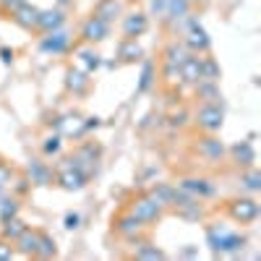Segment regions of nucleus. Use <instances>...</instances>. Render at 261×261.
Masks as SVG:
<instances>
[{
    "instance_id": "obj_9",
    "label": "nucleus",
    "mask_w": 261,
    "mask_h": 261,
    "mask_svg": "<svg viewBox=\"0 0 261 261\" xmlns=\"http://www.w3.org/2000/svg\"><path fill=\"white\" fill-rule=\"evenodd\" d=\"M125 11V0H99V3L94 6V13L99 21H105V24H113L115 18H120Z\"/></svg>"
},
{
    "instance_id": "obj_34",
    "label": "nucleus",
    "mask_w": 261,
    "mask_h": 261,
    "mask_svg": "<svg viewBox=\"0 0 261 261\" xmlns=\"http://www.w3.org/2000/svg\"><path fill=\"white\" fill-rule=\"evenodd\" d=\"M248 191H258L261 188V172L256 170V167H246V175H243V180H241Z\"/></svg>"
},
{
    "instance_id": "obj_7",
    "label": "nucleus",
    "mask_w": 261,
    "mask_h": 261,
    "mask_svg": "<svg viewBox=\"0 0 261 261\" xmlns=\"http://www.w3.org/2000/svg\"><path fill=\"white\" fill-rule=\"evenodd\" d=\"M81 37H84V42H89V45L102 42V39L110 37V24L99 21L97 16H89V18L84 21V27H81Z\"/></svg>"
},
{
    "instance_id": "obj_6",
    "label": "nucleus",
    "mask_w": 261,
    "mask_h": 261,
    "mask_svg": "<svg viewBox=\"0 0 261 261\" xmlns=\"http://www.w3.org/2000/svg\"><path fill=\"white\" fill-rule=\"evenodd\" d=\"M113 227H115V232L120 238H125V241H139V235L144 232L146 225L139 220V217L130 214V212H123V214H118L113 220Z\"/></svg>"
},
{
    "instance_id": "obj_31",
    "label": "nucleus",
    "mask_w": 261,
    "mask_h": 261,
    "mask_svg": "<svg viewBox=\"0 0 261 261\" xmlns=\"http://www.w3.org/2000/svg\"><path fill=\"white\" fill-rule=\"evenodd\" d=\"M79 60H81V71L84 73H92V71H97L99 68V55L94 53V50H81L79 53Z\"/></svg>"
},
{
    "instance_id": "obj_36",
    "label": "nucleus",
    "mask_w": 261,
    "mask_h": 261,
    "mask_svg": "<svg viewBox=\"0 0 261 261\" xmlns=\"http://www.w3.org/2000/svg\"><path fill=\"white\" fill-rule=\"evenodd\" d=\"M13 256H16V248L11 246V241L0 238V261H11Z\"/></svg>"
},
{
    "instance_id": "obj_44",
    "label": "nucleus",
    "mask_w": 261,
    "mask_h": 261,
    "mask_svg": "<svg viewBox=\"0 0 261 261\" xmlns=\"http://www.w3.org/2000/svg\"><path fill=\"white\" fill-rule=\"evenodd\" d=\"M188 3H199V0H188Z\"/></svg>"
},
{
    "instance_id": "obj_40",
    "label": "nucleus",
    "mask_w": 261,
    "mask_h": 261,
    "mask_svg": "<svg viewBox=\"0 0 261 261\" xmlns=\"http://www.w3.org/2000/svg\"><path fill=\"white\" fill-rule=\"evenodd\" d=\"M79 220H81L79 214H65V227H68V230H76V227H79Z\"/></svg>"
},
{
    "instance_id": "obj_37",
    "label": "nucleus",
    "mask_w": 261,
    "mask_h": 261,
    "mask_svg": "<svg viewBox=\"0 0 261 261\" xmlns=\"http://www.w3.org/2000/svg\"><path fill=\"white\" fill-rule=\"evenodd\" d=\"M24 3V0H0V13H3L6 18H11V13Z\"/></svg>"
},
{
    "instance_id": "obj_18",
    "label": "nucleus",
    "mask_w": 261,
    "mask_h": 261,
    "mask_svg": "<svg viewBox=\"0 0 261 261\" xmlns=\"http://www.w3.org/2000/svg\"><path fill=\"white\" fill-rule=\"evenodd\" d=\"M178 188L191 193L193 199H196V196H199V199H201V196H214V186L209 180H204V178H186V180L178 183Z\"/></svg>"
},
{
    "instance_id": "obj_1",
    "label": "nucleus",
    "mask_w": 261,
    "mask_h": 261,
    "mask_svg": "<svg viewBox=\"0 0 261 261\" xmlns=\"http://www.w3.org/2000/svg\"><path fill=\"white\" fill-rule=\"evenodd\" d=\"M206 238H209L212 251H243V246H246V238L243 235L230 232L227 227H220V225L209 227L206 230Z\"/></svg>"
},
{
    "instance_id": "obj_28",
    "label": "nucleus",
    "mask_w": 261,
    "mask_h": 261,
    "mask_svg": "<svg viewBox=\"0 0 261 261\" xmlns=\"http://www.w3.org/2000/svg\"><path fill=\"white\" fill-rule=\"evenodd\" d=\"M157 79V68L151 60H144V68H141V81H139V92H149L151 84Z\"/></svg>"
},
{
    "instance_id": "obj_19",
    "label": "nucleus",
    "mask_w": 261,
    "mask_h": 261,
    "mask_svg": "<svg viewBox=\"0 0 261 261\" xmlns=\"http://www.w3.org/2000/svg\"><path fill=\"white\" fill-rule=\"evenodd\" d=\"M58 183L65 188V191H81L86 186V175L73 167H63L60 170V175H58Z\"/></svg>"
},
{
    "instance_id": "obj_5",
    "label": "nucleus",
    "mask_w": 261,
    "mask_h": 261,
    "mask_svg": "<svg viewBox=\"0 0 261 261\" xmlns=\"http://www.w3.org/2000/svg\"><path fill=\"white\" fill-rule=\"evenodd\" d=\"M186 47L191 53H196V55H199V53H209V47H212L206 32L199 27V21H196L193 16L186 18Z\"/></svg>"
},
{
    "instance_id": "obj_2",
    "label": "nucleus",
    "mask_w": 261,
    "mask_h": 261,
    "mask_svg": "<svg viewBox=\"0 0 261 261\" xmlns=\"http://www.w3.org/2000/svg\"><path fill=\"white\" fill-rule=\"evenodd\" d=\"M222 107L217 102H204L196 113V125H199L204 134H217L222 128Z\"/></svg>"
},
{
    "instance_id": "obj_39",
    "label": "nucleus",
    "mask_w": 261,
    "mask_h": 261,
    "mask_svg": "<svg viewBox=\"0 0 261 261\" xmlns=\"http://www.w3.org/2000/svg\"><path fill=\"white\" fill-rule=\"evenodd\" d=\"M151 13L165 18V0H151Z\"/></svg>"
},
{
    "instance_id": "obj_42",
    "label": "nucleus",
    "mask_w": 261,
    "mask_h": 261,
    "mask_svg": "<svg viewBox=\"0 0 261 261\" xmlns=\"http://www.w3.org/2000/svg\"><path fill=\"white\" fill-rule=\"evenodd\" d=\"M0 58H3L6 63H11V60H13V53H11L8 47H0Z\"/></svg>"
},
{
    "instance_id": "obj_41",
    "label": "nucleus",
    "mask_w": 261,
    "mask_h": 261,
    "mask_svg": "<svg viewBox=\"0 0 261 261\" xmlns=\"http://www.w3.org/2000/svg\"><path fill=\"white\" fill-rule=\"evenodd\" d=\"M170 125H172V128H175V125H178V128L186 125V113H175V115L170 118Z\"/></svg>"
},
{
    "instance_id": "obj_43",
    "label": "nucleus",
    "mask_w": 261,
    "mask_h": 261,
    "mask_svg": "<svg viewBox=\"0 0 261 261\" xmlns=\"http://www.w3.org/2000/svg\"><path fill=\"white\" fill-rule=\"evenodd\" d=\"M58 3H60V6H65V3H71V0H58Z\"/></svg>"
},
{
    "instance_id": "obj_35",
    "label": "nucleus",
    "mask_w": 261,
    "mask_h": 261,
    "mask_svg": "<svg viewBox=\"0 0 261 261\" xmlns=\"http://www.w3.org/2000/svg\"><path fill=\"white\" fill-rule=\"evenodd\" d=\"M18 214V201L16 199H3V204H0V222L11 220V217Z\"/></svg>"
},
{
    "instance_id": "obj_14",
    "label": "nucleus",
    "mask_w": 261,
    "mask_h": 261,
    "mask_svg": "<svg viewBox=\"0 0 261 261\" xmlns=\"http://www.w3.org/2000/svg\"><path fill=\"white\" fill-rule=\"evenodd\" d=\"M146 27H149L146 13H128V16L123 18V34H125L128 39L141 37V34L146 32Z\"/></svg>"
},
{
    "instance_id": "obj_24",
    "label": "nucleus",
    "mask_w": 261,
    "mask_h": 261,
    "mask_svg": "<svg viewBox=\"0 0 261 261\" xmlns=\"http://www.w3.org/2000/svg\"><path fill=\"white\" fill-rule=\"evenodd\" d=\"M149 196H151V199H154L162 209H165V206H172V204H175V196H178V186H154V188L149 191Z\"/></svg>"
},
{
    "instance_id": "obj_38",
    "label": "nucleus",
    "mask_w": 261,
    "mask_h": 261,
    "mask_svg": "<svg viewBox=\"0 0 261 261\" xmlns=\"http://www.w3.org/2000/svg\"><path fill=\"white\" fill-rule=\"evenodd\" d=\"M42 151H45V154H55V151H60V136L45 139V144H42Z\"/></svg>"
},
{
    "instance_id": "obj_10",
    "label": "nucleus",
    "mask_w": 261,
    "mask_h": 261,
    "mask_svg": "<svg viewBox=\"0 0 261 261\" xmlns=\"http://www.w3.org/2000/svg\"><path fill=\"white\" fill-rule=\"evenodd\" d=\"M37 16H39V8H34V6H29V3H21V6L11 13V21H13V24H18L21 29L32 32V29H37Z\"/></svg>"
},
{
    "instance_id": "obj_22",
    "label": "nucleus",
    "mask_w": 261,
    "mask_h": 261,
    "mask_svg": "<svg viewBox=\"0 0 261 261\" xmlns=\"http://www.w3.org/2000/svg\"><path fill=\"white\" fill-rule=\"evenodd\" d=\"M141 55H144V50L139 47V42L136 39H123L120 45H118V58H120V63H136V60H141Z\"/></svg>"
},
{
    "instance_id": "obj_25",
    "label": "nucleus",
    "mask_w": 261,
    "mask_h": 261,
    "mask_svg": "<svg viewBox=\"0 0 261 261\" xmlns=\"http://www.w3.org/2000/svg\"><path fill=\"white\" fill-rule=\"evenodd\" d=\"M193 86H196V97L201 102H217L220 99V86H217V81H199Z\"/></svg>"
},
{
    "instance_id": "obj_3",
    "label": "nucleus",
    "mask_w": 261,
    "mask_h": 261,
    "mask_svg": "<svg viewBox=\"0 0 261 261\" xmlns=\"http://www.w3.org/2000/svg\"><path fill=\"white\" fill-rule=\"evenodd\" d=\"M128 212L134 214V217H139L144 225L160 222V217H162V206H160L154 199H151L149 193H146V196H139V199L130 201V204H128Z\"/></svg>"
},
{
    "instance_id": "obj_29",
    "label": "nucleus",
    "mask_w": 261,
    "mask_h": 261,
    "mask_svg": "<svg viewBox=\"0 0 261 261\" xmlns=\"http://www.w3.org/2000/svg\"><path fill=\"white\" fill-rule=\"evenodd\" d=\"M24 230H27V225L21 222L18 217H11V220H6V222H3V238H6V241H11V243H13V241H16V238H18L21 232H24Z\"/></svg>"
},
{
    "instance_id": "obj_8",
    "label": "nucleus",
    "mask_w": 261,
    "mask_h": 261,
    "mask_svg": "<svg viewBox=\"0 0 261 261\" xmlns=\"http://www.w3.org/2000/svg\"><path fill=\"white\" fill-rule=\"evenodd\" d=\"M68 45H71V34L65 32V29H53V32H47V37L42 39V53H53V55H58V53H65L68 50Z\"/></svg>"
},
{
    "instance_id": "obj_26",
    "label": "nucleus",
    "mask_w": 261,
    "mask_h": 261,
    "mask_svg": "<svg viewBox=\"0 0 261 261\" xmlns=\"http://www.w3.org/2000/svg\"><path fill=\"white\" fill-rule=\"evenodd\" d=\"M29 178H32V183H37V186H50V183H53V172H50L47 165L32 162V165H29Z\"/></svg>"
},
{
    "instance_id": "obj_33",
    "label": "nucleus",
    "mask_w": 261,
    "mask_h": 261,
    "mask_svg": "<svg viewBox=\"0 0 261 261\" xmlns=\"http://www.w3.org/2000/svg\"><path fill=\"white\" fill-rule=\"evenodd\" d=\"M162 79H165V84H167V86H175V84H180V81H183V79H180V65L162 63Z\"/></svg>"
},
{
    "instance_id": "obj_32",
    "label": "nucleus",
    "mask_w": 261,
    "mask_h": 261,
    "mask_svg": "<svg viewBox=\"0 0 261 261\" xmlns=\"http://www.w3.org/2000/svg\"><path fill=\"white\" fill-rule=\"evenodd\" d=\"M201 81H220V65L214 58H201Z\"/></svg>"
},
{
    "instance_id": "obj_11",
    "label": "nucleus",
    "mask_w": 261,
    "mask_h": 261,
    "mask_svg": "<svg viewBox=\"0 0 261 261\" xmlns=\"http://www.w3.org/2000/svg\"><path fill=\"white\" fill-rule=\"evenodd\" d=\"M199 154L212 160V162H220L225 157V144L220 139H214L212 134H206L204 139H199Z\"/></svg>"
},
{
    "instance_id": "obj_17",
    "label": "nucleus",
    "mask_w": 261,
    "mask_h": 261,
    "mask_svg": "<svg viewBox=\"0 0 261 261\" xmlns=\"http://www.w3.org/2000/svg\"><path fill=\"white\" fill-rule=\"evenodd\" d=\"M16 246V251L21 253V256H37V246H39V232L37 230H24V232H21L18 238H16V241H13Z\"/></svg>"
},
{
    "instance_id": "obj_16",
    "label": "nucleus",
    "mask_w": 261,
    "mask_h": 261,
    "mask_svg": "<svg viewBox=\"0 0 261 261\" xmlns=\"http://www.w3.org/2000/svg\"><path fill=\"white\" fill-rule=\"evenodd\" d=\"M58 130L63 136H71V139H81L86 134V120H81L79 115H65L58 120Z\"/></svg>"
},
{
    "instance_id": "obj_4",
    "label": "nucleus",
    "mask_w": 261,
    "mask_h": 261,
    "mask_svg": "<svg viewBox=\"0 0 261 261\" xmlns=\"http://www.w3.org/2000/svg\"><path fill=\"white\" fill-rule=\"evenodd\" d=\"M227 217L232 222H241V225H248L258 217V204L253 199H232L227 201Z\"/></svg>"
},
{
    "instance_id": "obj_13",
    "label": "nucleus",
    "mask_w": 261,
    "mask_h": 261,
    "mask_svg": "<svg viewBox=\"0 0 261 261\" xmlns=\"http://www.w3.org/2000/svg\"><path fill=\"white\" fill-rule=\"evenodd\" d=\"M180 79L186 84H199L201 81V58L196 53H188V58L180 63Z\"/></svg>"
},
{
    "instance_id": "obj_20",
    "label": "nucleus",
    "mask_w": 261,
    "mask_h": 261,
    "mask_svg": "<svg viewBox=\"0 0 261 261\" xmlns=\"http://www.w3.org/2000/svg\"><path fill=\"white\" fill-rule=\"evenodd\" d=\"M230 154H232V160L241 165V167H253V162H256V151H253V146H251V141H241V144H235L232 149H230Z\"/></svg>"
},
{
    "instance_id": "obj_21",
    "label": "nucleus",
    "mask_w": 261,
    "mask_h": 261,
    "mask_svg": "<svg viewBox=\"0 0 261 261\" xmlns=\"http://www.w3.org/2000/svg\"><path fill=\"white\" fill-rule=\"evenodd\" d=\"M65 86H68V92H73V94H84L86 89H89V73H84L79 68H71L68 73H65Z\"/></svg>"
},
{
    "instance_id": "obj_23",
    "label": "nucleus",
    "mask_w": 261,
    "mask_h": 261,
    "mask_svg": "<svg viewBox=\"0 0 261 261\" xmlns=\"http://www.w3.org/2000/svg\"><path fill=\"white\" fill-rule=\"evenodd\" d=\"M162 63H170V65H180L186 58H188V47L183 42H167L165 50H162Z\"/></svg>"
},
{
    "instance_id": "obj_15",
    "label": "nucleus",
    "mask_w": 261,
    "mask_h": 261,
    "mask_svg": "<svg viewBox=\"0 0 261 261\" xmlns=\"http://www.w3.org/2000/svg\"><path fill=\"white\" fill-rule=\"evenodd\" d=\"M65 21V13L60 8H47V11H39L37 16V29L42 32H53V29H60Z\"/></svg>"
},
{
    "instance_id": "obj_12",
    "label": "nucleus",
    "mask_w": 261,
    "mask_h": 261,
    "mask_svg": "<svg viewBox=\"0 0 261 261\" xmlns=\"http://www.w3.org/2000/svg\"><path fill=\"white\" fill-rule=\"evenodd\" d=\"M188 11H191L188 0H165V18L172 21V27H175V29H178L180 21H186L191 16Z\"/></svg>"
},
{
    "instance_id": "obj_27",
    "label": "nucleus",
    "mask_w": 261,
    "mask_h": 261,
    "mask_svg": "<svg viewBox=\"0 0 261 261\" xmlns=\"http://www.w3.org/2000/svg\"><path fill=\"white\" fill-rule=\"evenodd\" d=\"M134 258H139V261H157V258H167V253L160 251L157 246H151V243H139L136 251H134Z\"/></svg>"
},
{
    "instance_id": "obj_30",
    "label": "nucleus",
    "mask_w": 261,
    "mask_h": 261,
    "mask_svg": "<svg viewBox=\"0 0 261 261\" xmlns=\"http://www.w3.org/2000/svg\"><path fill=\"white\" fill-rule=\"evenodd\" d=\"M37 256L39 258H53L58 256V248H55V241L47 235V232H39V246H37Z\"/></svg>"
}]
</instances>
